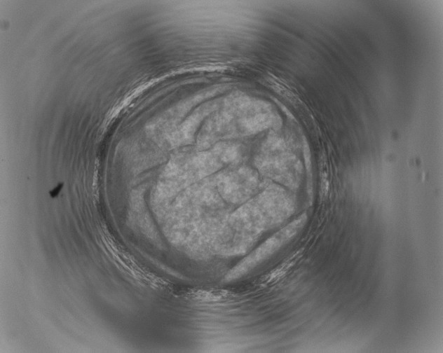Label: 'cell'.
<instances>
[{
  "mask_svg": "<svg viewBox=\"0 0 443 353\" xmlns=\"http://www.w3.org/2000/svg\"><path fill=\"white\" fill-rule=\"evenodd\" d=\"M306 215L303 214L267 240L249 258L243 266L253 265L261 261L278 250L281 246L292 239L306 223Z\"/></svg>",
  "mask_w": 443,
  "mask_h": 353,
  "instance_id": "cell-1",
  "label": "cell"
}]
</instances>
